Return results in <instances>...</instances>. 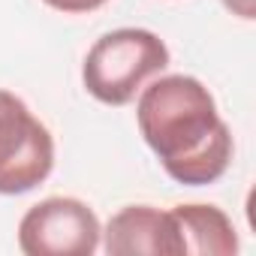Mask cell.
I'll use <instances>...</instances> for the list:
<instances>
[{"label":"cell","instance_id":"5b68a950","mask_svg":"<svg viewBox=\"0 0 256 256\" xmlns=\"http://www.w3.org/2000/svg\"><path fill=\"white\" fill-rule=\"evenodd\" d=\"M108 256H184V238L172 211L154 205H126L108 217L102 238Z\"/></svg>","mask_w":256,"mask_h":256},{"label":"cell","instance_id":"7a4b0ae2","mask_svg":"<svg viewBox=\"0 0 256 256\" xmlns=\"http://www.w3.org/2000/svg\"><path fill=\"white\" fill-rule=\"evenodd\" d=\"M169 66L166 42L145 28H118L102 34L84 54L82 82L102 106H126Z\"/></svg>","mask_w":256,"mask_h":256},{"label":"cell","instance_id":"3957f363","mask_svg":"<svg viewBox=\"0 0 256 256\" xmlns=\"http://www.w3.org/2000/svg\"><path fill=\"white\" fill-rule=\"evenodd\" d=\"M54 169V136L22 96L0 88V196L36 190Z\"/></svg>","mask_w":256,"mask_h":256},{"label":"cell","instance_id":"8992f818","mask_svg":"<svg viewBox=\"0 0 256 256\" xmlns=\"http://www.w3.org/2000/svg\"><path fill=\"white\" fill-rule=\"evenodd\" d=\"M172 217L181 229L187 253L199 256H235L238 232L226 211L217 205H175Z\"/></svg>","mask_w":256,"mask_h":256},{"label":"cell","instance_id":"ba28073f","mask_svg":"<svg viewBox=\"0 0 256 256\" xmlns=\"http://www.w3.org/2000/svg\"><path fill=\"white\" fill-rule=\"evenodd\" d=\"M223 6H226L232 16L244 18V22H253V18H256V0H223Z\"/></svg>","mask_w":256,"mask_h":256},{"label":"cell","instance_id":"6da1fadb","mask_svg":"<svg viewBox=\"0 0 256 256\" xmlns=\"http://www.w3.org/2000/svg\"><path fill=\"white\" fill-rule=\"evenodd\" d=\"M136 124L175 184L208 187L232 163V133L217 112L214 94L196 76L172 72L142 88Z\"/></svg>","mask_w":256,"mask_h":256},{"label":"cell","instance_id":"52a82bcc","mask_svg":"<svg viewBox=\"0 0 256 256\" xmlns=\"http://www.w3.org/2000/svg\"><path fill=\"white\" fill-rule=\"evenodd\" d=\"M42 4L58 12H66V16H82V12H94V10L106 6L108 0H42Z\"/></svg>","mask_w":256,"mask_h":256},{"label":"cell","instance_id":"277c9868","mask_svg":"<svg viewBox=\"0 0 256 256\" xmlns=\"http://www.w3.org/2000/svg\"><path fill=\"white\" fill-rule=\"evenodd\" d=\"M100 238L96 211L76 196H48L18 220V250L24 256H90Z\"/></svg>","mask_w":256,"mask_h":256}]
</instances>
